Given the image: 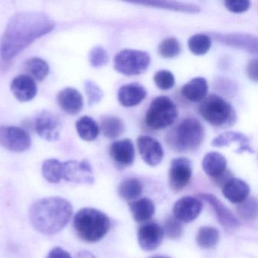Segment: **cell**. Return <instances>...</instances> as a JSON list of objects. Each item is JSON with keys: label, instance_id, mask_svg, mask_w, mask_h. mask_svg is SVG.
<instances>
[{"label": "cell", "instance_id": "d590c367", "mask_svg": "<svg viewBox=\"0 0 258 258\" xmlns=\"http://www.w3.org/2000/svg\"><path fill=\"white\" fill-rule=\"evenodd\" d=\"M154 82L155 85L162 90H168L175 85V77L171 72L167 70L158 71L154 75Z\"/></svg>", "mask_w": 258, "mask_h": 258}, {"label": "cell", "instance_id": "f1b7e54d", "mask_svg": "<svg viewBox=\"0 0 258 258\" xmlns=\"http://www.w3.org/2000/svg\"><path fill=\"white\" fill-rule=\"evenodd\" d=\"M219 239V231L212 226H204L200 228L196 235V242L198 245L205 249H211L215 247L218 243Z\"/></svg>", "mask_w": 258, "mask_h": 258}, {"label": "cell", "instance_id": "74e56055", "mask_svg": "<svg viewBox=\"0 0 258 258\" xmlns=\"http://www.w3.org/2000/svg\"><path fill=\"white\" fill-rule=\"evenodd\" d=\"M183 232L182 223L175 218L170 217L167 219L164 224V232L170 239H178L180 238Z\"/></svg>", "mask_w": 258, "mask_h": 258}, {"label": "cell", "instance_id": "4fadbf2b", "mask_svg": "<svg viewBox=\"0 0 258 258\" xmlns=\"http://www.w3.org/2000/svg\"><path fill=\"white\" fill-rule=\"evenodd\" d=\"M61 127L59 117L50 111H42L36 119V131L41 138L47 141L56 140L59 137Z\"/></svg>", "mask_w": 258, "mask_h": 258}, {"label": "cell", "instance_id": "4dcf8cb0", "mask_svg": "<svg viewBox=\"0 0 258 258\" xmlns=\"http://www.w3.org/2000/svg\"><path fill=\"white\" fill-rule=\"evenodd\" d=\"M43 177L51 183H58L62 179V163L56 159H48L42 167Z\"/></svg>", "mask_w": 258, "mask_h": 258}, {"label": "cell", "instance_id": "d6986e66", "mask_svg": "<svg viewBox=\"0 0 258 258\" xmlns=\"http://www.w3.org/2000/svg\"><path fill=\"white\" fill-rule=\"evenodd\" d=\"M11 90L19 102H29L35 97L37 87L35 81L31 77L28 75H20L12 81Z\"/></svg>", "mask_w": 258, "mask_h": 258}, {"label": "cell", "instance_id": "ee69618b", "mask_svg": "<svg viewBox=\"0 0 258 258\" xmlns=\"http://www.w3.org/2000/svg\"><path fill=\"white\" fill-rule=\"evenodd\" d=\"M150 258H170L167 256H161V255H156V256H151Z\"/></svg>", "mask_w": 258, "mask_h": 258}, {"label": "cell", "instance_id": "44dd1931", "mask_svg": "<svg viewBox=\"0 0 258 258\" xmlns=\"http://www.w3.org/2000/svg\"><path fill=\"white\" fill-rule=\"evenodd\" d=\"M223 194L229 202L239 205L248 198L250 187L242 179L232 177L223 185Z\"/></svg>", "mask_w": 258, "mask_h": 258}, {"label": "cell", "instance_id": "e575fe53", "mask_svg": "<svg viewBox=\"0 0 258 258\" xmlns=\"http://www.w3.org/2000/svg\"><path fill=\"white\" fill-rule=\"evenodd\" d=\"M180 50V44L175 37L164 39L158 46V52L165 58H175L179 55Z\"/></svg>", "mask_w": 258, "mask_h": 258}, {"label": "cell", "instance_id": "8992f818", "mask_svg": "<svg viewBox=\"0 0 258 258\" xmlns=\"http://www.w3.org/2000/svg\"><path fill=\"white\" fill-rule=\"evenodd\" d=\"M205 138V130L196 118L182 120L175 133L174 146L181 152H191L199 149Z\"/></svg>", "mask_w": 258, "mask_h": 258}, {"label": "cell", "instance_id": "52a82bcc", "mask_svg": "<svg viewBox=\"0 0 258 258\" xmlns=\"http://www.w3.org/2000/svg\"><path fill=\"white\" fill-rule=\"evenodd\" d=\"M151 62L148 52L136 49H123L114 58V68L125 76H137L144 73Z\"/></svg>", "mask_w": 258, "mask_h": 258}, {"label": "cell", "instance_id": "f546056e", "mask_svg": "<svg viewBox=\"0 0 258 258\" xmlns=\"http://www.w3.org/2000/svg\"><path fill=\"white\" fill-rule=\"evenodd\" d=\"M123 121L114 116L104 117L101 122V131L106 138L116 139L124 132Z\"/></svg>", "mask_w": 258, "mask_h": 258}, {"label": "cell", "instance_id": "8fae6325", "mask_svg": "<svg viewBox=\"0 0 258 258\" xmlns=\"http://www.w3.org/2000/svg\"><path fill=\"white\" fill-rule=\"evenodd\" d=\"M164 229L155 222H147L140 226L137 234L140 247L152 251L159 247L164 238Z\"/></svg>", "mask_w": 258, "mask_h": 258}, {"label": "cell", "instance_id": "5b68a950", "mask_svg": "<svg viewBox=\"0 0 258 258\" xmlns=\"http://www.w3.org/2000/svg\"><path fill=\"white\" fill-rule=\"evenodd\" d=\"M177 116V108L171 99L159 96L152 100L146 111V125L152 130L165 129L174 123Z\"/></svg>", "mask_w": 258, "mask_h": 258}, {"label": "cell", "instance_id": "8d00e7d4", "mask_svg": "<svg viewBox=\"0 0 258 258\" xmlns=\"http://www.w3.org/2000/svg\"><path fill=\"white\" fill-rule=\"evenodd\" d=\"M86 95L90 106L96 105L101 102L104 96L103 91L100 87L90 80H87L84 83Z\"/></svg>", "mask_w": 258, "mask_h": 258}, {"label": "cell", "instance_id": "7402d4cb", "mask_svg": "<svg viewBox=\"0 0 258 258\" xmlns=\"http://www.w3.org/2000/svg\"><path fill=\"white\" fill-rule=\"evenodd\" d=\"M220 42L251 53H257V40L254 36L247 34H230L217 36Z\"/></svg>", "mask_w": 258, "mask_h": 258}, {"label": "cell", "instance_id": "ac0fdd59", "mask_svg": "<svg viewBox=\"0 0 258 258\" xmlns=\"http://www.w3.org/2000/svg\"><path fill=\"white\" fill-rule=\"evenodd\" d=\"M233 143L238 144V149H236L238 153H253V149L250 147V142L248 137H246L242 133L235 131H229L217 136L213 140L211 146L213 147L222 148L230 146Z\"/></svg>", "mask_w": 258, "mask_h": 258}, {"label": "cell", "instance_id": "60d3db41", "mask_svg": "<svg viewBox=\"0 0 258 258\" xmlns=\"http://www.w3.org/2000/svg\"><path fill=\"white\" fill-rule=\"evenodd\" d=\"M46 258H72V256L69 251L62 247H55L48 253Z\"/></svg>", "mask_w": 258, "mask_h": 258}, {"label": "cell", "instance_id": "7a4b0ae2", "mask_svg": "<svg viewBox=\"0 0 258 258\" xmlns=\"http://www.w3.org/2000/svg\"><path fill=\"white\" fill-rule=\"evenodd\" d=\"M73 207L67 199L48 197L34 202L29 209L31 225L37 232L52 235L61 232L70 221Z\"/></svg>", "mask_w": 258, "mask_h": 258}, {"label": "cell", "instance_id": "7c38bea8", "mask_svg": "<svg viewBox=\"0 0 258 258\" xmlns=\"http://www.w3.org/2000/svg\"><path fill=\"white\" fill-rule=\"evenodd\" d=\"M137 146L142 159L151 167L159 165L164 158V149L161 143L149 136H140Z\"/></svg>", "mask_w": 258, "mask_h": 258}, {"label": "cell", "instance_id": "ffe728a7", "mask_svg": "<svg viewBox=\"0 0 258 258\" xmlns=\"http://www.w3.org/2000/svg\"><path fill=\"white\" fill-rule=\"evenodd\" d=\"M57 101L60 108L69 114H78L84 107V99L76 89L69 87L58 93Z\"/></svg>", "mask_w": 258, "mask_h": 258}, {"label": "cell", "instance_id": "d6a6232c", "mask_svg": "<svg viewBox=\"0 0 258 258\" xmlns=\"http://www.w3.org/2000/svg\"><path fill=\"white\" fill-rule=\"evenodd\" d=\"M26 70L34 81H42L49 74V67L44 60L33 58L27 61Z\"/></svg>", "mask_w": 258, "mask_h": 258}, {"label": "cell", "instance_id": "e0dca14e", "mask_svg": "<svg viewBox=\"0 0 258 258\" xmlns=\"http://www.w3.org/2000/svg\"><path fill=\"white\" fill-rule=\"evenodd\" d=\"M147 91L138 83H131L121 86L117 92V99L122 106L131 108L140 104L146 99Z\"/></svg>", "mask_w": 258, "mask_h": 258}, {"label": "cell", "instance_id": "9c48e42d", "mask_svg": "<svg viewBox=\"0 0 258 258\" xmlns=\"http://www.w3.org/2000/svg\"><path fill=\"white\" fill-rule=\"evenodd\" d=\"M62 179L78 184L91 185L94 182L93 169L87 160L62 163Z\"/></svg>", "mask_w": 258, "mask_h": 258}, {"label": "cell", "instance_id": "b9f144b4", "mask_svg": "<svg viewBox=\"0 0 258 258\" xmlns=\"http://www.w3.org/2000/svg\"><path fill=\"white\" fill-rule=\"evenodd\" d=\"M257 59L253 58L249 61L247 66V74L249 78L254 82H257Z\"/></svg>", "mask_w": 258, "mask_h": 258}, {"label": "cell", "instance_id": "ab89813d", "mask_svg": "<svg viewBox=\"0 0 258 258\" xmlns=\"http://www.w3.org/2000/svg\"><path fill=\"white\" fill-rule=\"evenodd\" d=\"M225 7L232 13H243L250 9V2L247 0H226Z\"/></svg>", "mask_w": 258, "mask_h": 258}, {"label": "cell", "instance_id": "9a60e30c", "mask_svg": "<svg viewBox=\"0 0 258 258\" xmlns=\"http://www.w3.org/2000/svg\"><path fill=\"white\" fill-rule=\"evenodd\" d=\"M199 199L208 202L217 214V219L220 224L227 229H233L239 226V222L229 208L223 205L214 195L209 193H202L199 195Z\"/></svg>", "mask_w": 258, "mask_h": 258}, {"label": "cell", "instance_id": "836d02e7", "mask_svg": "<svg viewBox=\"0 0 258 258\" xmlns=\"http://www.w3.org/2000/svg\"><path fill=\"white\" fill-rule=\"evenodd\" d=\"M257 202L254 198H247L241 202L237 208L238 215L244 220L253 221L257 217Z\"/></svg>", "mask_w": 258, "mask_h": 258}, {"label": "cell", "instance_id": "484cf974", "mask_svg": "<svg viewBox=\"0 0 258 258\" xmlns=\"http://www.w3.org/2000/svg\"><path fill=\"white\" fill-rule=\"evenodd\" d=\"M131 213L137 222H146L155 214V203L152 199L143 198L130 204Z\"/></svg>", "mask_w": 258, "mask_h": 258}, {"label": "cell", "instance_id": "7bdbcfd3", "mask_svg": "<svg viewBox=\"0 0 258 258\" xmlns=\"http://www.w3.org/2000/svg\"><path fill=\"white\" fill-rule=\"evenodd\" d=\"M76 258H96L91 252L88 250H81L76 255Z\"/></svg>", "mask_w": 258, "mask_h": 258}, {"label": "cell", "instance_id": "83f0119b", "mask_svg": "<svg viewBox=\"0 0 258 258\" xmlns=\"http://www.w3.org/2000/svg\"><path fill=\"white\" fill-rule=\"evenodd\" d=\"M143 190V184L138 179L129 178L120 182L118 194L124 200L134 201L141 196Z\"/></svg>", "mask_w": 258, "mask_h": 258}, {"label": "cell", "instance_id": "f35d334b", "mask_svg": "<svg viewBox=\"0 0 258 258\" xmlns=\"http://www.w3.org/2000/svg\"><path fill=\"white\" fill-rule=\"evenodd\" d=\"M109 57L108 52L102 46H96L90 50L89 61L93 68H101L108 63Z\"/></svg>", "mask_w": 258, "mask_h": 258}, {"label": "cell", "instance_id": "277c9868", "mask_svg": "<svg viewBox=\"0 0 258 258\" xmlns=\"http://www.w3.org/2000/svg\"><path fill=\"white\" fill-rule=\"evenodd\" d=\"M199 112L206 121L215 127H229L237 120L233 107L217 95H210L202 100Z\"/></svg>", "mask_w": 258, "mask_h": 258}, {"label": "cell", "instance_id": "ba28073f", "mask_svg": "<svg viewBox=\"0 0 258 258\" xmlns=\"http://www.w3.org/2000/svg\"><path fill=\"white\" fill-rule=\"evenodd\" d=\"M0 146L12 152H22L31 146V139L25 130L18 126H0Z\"/></svg>", "mask_w": 258, "mask_h": 258}, {"label": "cell", "instance_id": "4316f807", "mask_svg": "<svg viewBox=\"0 0 258 258\" xmlns=\"http://www.w3.org/2000/svg\"><path fill=\"white\" fill-rule=\"evenodd\" d=\"M76 129L78 135L84 141H93L99 134V125L88 116H84L77 121Z\"/></svg>", "mask_w": 258, "mask_h": 258}, {"label": "cell", "instance_id": "cb8c5ba5", "mask_svg": "<svg viewBox=\"0 0 258 258\" xmlns=\"http://www.w3.org/2000/svg\"><path fill=\"white\" fill-rule=\"evenodd\" d=\"M208 85L206 79L202 77L193 78L182 87V96L191 102H200L207 97Z\"/></svg>", "mask_w": 258, "mask_h": 258}, {"label": "cell", "instance_id": "1f68e13d", "mask_svg": "<svg viewBox=\"0 0 258 258\" xmlns=\"http://www.w3.org/2000/svg\"><path fill=\"white\" fill-rule=\"evenodd\" d=\"M211 37L204 34H196L188 40V47L190 52L196 55H204L211 49Z\"/></svg>", "mask_w": 258, "mask_h": 258}, {"label": "cell", "instance_id": "3957f363", "mask_svg": "<svg viewBox=\"0 0 258 258\" xmlns=\"http://www.w3.org/2000/svg\"><path fill=\"white\" fill-rule=\"evenodd\" d=\"M73 226L81 240L93 243L100 241L108 233L111 221L102 211L96 208H85L75 214Z\"/></svg>", "mask_w": 258, "mask_h": 258}, {"label": "cell", "instance_id": "6da1fadb", "mask_svg": "<svg viewBox=\"0 0 258 258\" xmlns=\"http://www.w3.org/2000/svg\"><path fill=\"white\" fill-rule=\"evenodd\" d=\"M54 28L55 23L43 13H18L12 18L6 28L0 44V55L4 59H12Z\"/></svg>", "mask_w": 258, "mask_h": 258}, {"label": "cell", "instance_id": "30bf717a", "mask_svg": "<svg viewBox=\"0 0 258 258\" xmlns=\"http://www.w3.org/2000/svg\"><path fill=\"white\" fill-rule=\"evenodd\" d=\"M192 176L191 162L186 158L172 160L169 171V184L173 191L183 189L191 180Z\"/></svg>", "mask_w": 258, "mask_h": 258}, {"label": "cell", "instance_id": "d4e9b609", "mask_svg": "<svg viewBox=\"0 0 258 258\" xmlns=\"http://www.w3.org/2000/svg\"><path fill=\"white\" fill-rule=\"evenodd\" d=\"M132 4L146 6V7H153V8L179 12V13H190V14H196L201 11V8L199 6L175 2V1H145V2L132 3Z\"/></svg>", "mask_w": 258, "mask_h": 258}, {"label": "cell", "instance_id": "603a6c76", "mask_svg": "<svg viewBox=\"0 0 258 258\" xmlns=\"http://www.w3.org/2000/svg\"><path fill=\"white\" fill-rule=\"evenodd\" d=\"M202 166L204 171L208 176L216 179L226 171L227 161L222 154L211 152L204 157Z\"/></svg>", "mask_w": 258, "mask_h": 258}, {"label": "cell", "instance_id": "2e32d148", "mask_svg": "<svg viewBox=\"0 0 258 258\" xmlns=\"http://www.w3.org/2000/svg\"><path fill=\"white\" fill-rule=\"evenodd\" d=\"M110 155L116 164L121 167H129L135 160V148L129 139L114 142L110 147Z\"/></svg>", "mask_w": 258, "mask_h": 258}, {"label": "cell", "instance_id": "5bb4252c", "mask_svg": "<svg viewBox=\"0 0 258 258\" xmlns=\"http://www.w3.org/2000/svg\"><path fill=\"white\" fill-rule=\"evenodd\" d=\"M202 202L191 196L181 198L173 207L174 217L179 221L190 223L199 217L202 210Z\"/></svg>", "mask_w": 258, "mask_h": 258}]
</instances>
